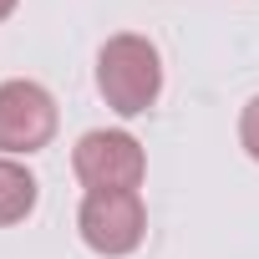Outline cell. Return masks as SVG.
<instances>
[{
  "mask_svg": "<svg viewBox=\"0 0 259 259\" xmlns=\"http://www.w3.org/2000/svg\"><path fill=\"white\" fill-rule=\"evenodd\" d=\"M97 92L117 117H143L163 92V56L148 36H107L97 51Z\"/></svg>",
  "mask_w": 259,
  "mask_h": 259,
  "instance_id": "cell-1",
  "label": "cell"
},
{
  "mask_svg": "<svg viewBox=\"0 0 259 259\" xmlns=\"http://www.w3.org/2000/svg\"><path fill=\"white\" fill-rule=\"evenodd\" d=\"M76 229H81V244L92 254H107V259H122L133 254L148 234V208H143V193L133 188H102V193H87L81 208H76Z\"/></svg>",
  "mask_w": 259,
  "mask_h": 259,
  "instance_id": "cell-2",
  "label": "cell"
},
{
  "mask_svg": "<svg viewBox=\"0 0 259 259\" xmlns=\"http://www.w3.org/2000/svg\"><path fill=\"white\" fill-rule=\"evenodd\" d=\"M71 173L87 183V193H102V188H133L138 193V183L148 178V153L122 127H97V133H87L71 148Z\"/></svg>",
  "mask_w": 259,
  "mask_h": 259,
  "instance_id": "cell-3",
  "label": "cell"
},
{
  "mask_svg": "<svg viewBox=\"0 0 259 259\" xmlns=\"http://www.w3.org/2000/svg\"><path fill=\"white\" fill-rule=\"evenodd\" d=\"M56 138V102L41 81H0V158H31Z\"/></svg>",
  "mask_w": 259,
  "mask_h": 259,
  "instance_id": "cell-4",
  "label": "cell"
},
{
  "mask_svg": "<svg viewBox=\"0 0 259 259\" xmlns=\"http://www.w3.org/2000/svg\"><path fill=\"white\" fill-rule=\"evenodd\" d=\"M36 198H41L36 173H31L26 163H16V158H0V229H6V224H21V219L36 208Z\"/></svg>",
  "mask_w": 259,
  "mask_h": 259,
  "instance_id": "cell-5",
  "label": "cell"
},
{
  "mask_svg": "<svg viewBox=\"0 0 259 259\" xmlns=\"http://www.w3.org/2000/svg\"><path fill=\"white\" fill-rule=\"evenodd\" d=\"M239 143H244V153L259 163V97L239 112Z\"/></svg>",
  "mask_w": 259,
  "mask_h": 259,
  "instance_id": "cell-6",
  "label": "cell"
},
{
  "mask_svg": "<svg viewBox=\"0 0 259 259\" xmlns=\"http://www.w3.org/2000/svg\"><path fill=\"white\" fill-rule=\"evenodd\" d=\"M16 6H21V0H0V21H6V16H11Z\"/></svg>",
  "mask_w": 259,
  "mask_h": 259,
  "instance_id": "cell-7",
  "label": "cell"
}]
</instances>
